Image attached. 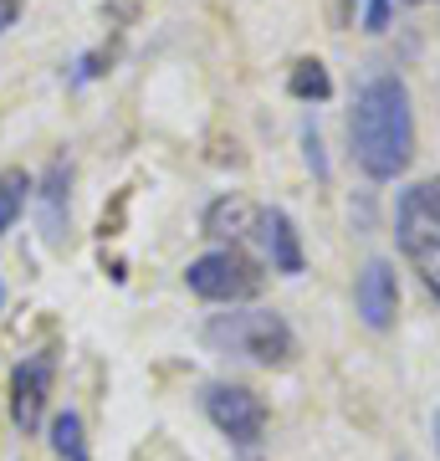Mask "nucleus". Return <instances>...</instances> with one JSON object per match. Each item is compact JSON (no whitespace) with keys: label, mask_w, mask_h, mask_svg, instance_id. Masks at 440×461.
Returning a JSON list of instances; mask_svg holds the SVG:
<instances>
[{"label":"nucleus","mask_w":440,"mask_h":461,"mask_svg":"<svg viewBox=\"0 0 440 461\" xmlns=\"http://www.w3.org/2000/svg\"><path fill=\"white\" fill-rule=\"evenodd\" d=\"M348 149L354 165L374 185L400 180L415 159V108H409V87L394 72H379L359 87L354 113H348Z\"/></svg>","instance_id":"f257e3e1"},{"label":"nucleus","mask_w":440,"mask_h":461,"mask_svg":"<svg viewBox=\"0 0 440 461\" xmlns=\"http://www.w3.org/2000/svg\"><path fill=\"white\" fill-rule=\"evenodd\" d=\"M205 344L220 348V354H236V359L282 369V364H292V354H297V333L287 329L282 313L246 308V313H215L211 323H205Z\"/></svg>","instance_id":"f03ea898"},{"label":"nucleus","mask_w":440,"mask_h":461,"mask_svg":"<svg viewBox=\"0 0 440 461\" xmlns=\"http://www.w3.org/2000/svg\"><path fill=\"white\" fill-rule=\"evenodd\" d=\"M261 282H266V272L241 247L205 251V257H195L184 267V287L195 297H205V303H246V297L261 293Z\"/></svg>","instance_id":"7ed1b4c3"},{"label":"nucleus","mask_w":440,"mask_h":461,"mask_svg":"<svg viewBox=\"0 0 440 461\" xmlns=\"http://www.w3.org/2000/svg\"><path fill=\"white\" fill-rule=\"evenodd\" d=\"M394 241L409 262H436L440 257V175L400 190L394 205Z\"/></svg>","instance_id":"20e7f679"},{"label":"nucleus","mask_w":440,"mask_h":461,"mask_svg":"<svg viewBox=\"0 0 440 461\" xmlns=\"http://www.w3.org/2000/svg\"><path fill=\"white\" fill-rule=\"evenodd\" d=\"M205 415L230 446H256L266 436V400L251 384H211L205 390Z\"/></svg>","instance_id":"39448f33"},{"label":"nucleus","mask_w":440,"mask_h":461,"mask_svg":"<svg viewBox=\"0 0 440 461\" xmlns=\"http://www.w3.org/2000/svg\"><path fill=\"white\" fill-rule=\"evenodd\" d=\"M51 384H57V348H36L16 364V375H11V420H16V430H26V436L41 430Z\"/></svg>","instance_id":"423d86ee"},{"label":"nucleus","mask_w":440,"mask_h":461,"mask_svg":"<svg viewBox=\"0 0 440 461\" xmlns=\"http://www.w3.org/2000/svg\"><path fill=\"white\" fill-rule=\"evenodd\" d=\"M354 303H359V318L369 323L374 333H384L400 313V277H394V262L390 257H374L364 262L359 282H354Z\"/></svg>","instance_id":"0eeeda50"},{"label":"nucleus","mask_w":440,"mask_h":461,"mask_svg":"<svg viewBox=\"0 0 440 461\" xmlns=\"http://www.w3.org/2000/svg\"><path fill=\"white\" fill-rule=\"evenodd\" d=\"M256 236H261V247H266V257H272V272H282V277H302L308 257H302V236H297L292 215L287 211H261L256 215Z\"/></svg>","instance_id":"6e6552de"},{"label":"nucleus","mask_w":440,"mask_h":461,"mask_svg":"<svg viewBox=\"0 0 440 461\" xmlns=\"http://www.w3.org/2000/svg\"><path fill=\"white\" fill-rule=\"evenodd\" d=\"M256 215H261V205H251V200H241V195H220V200H211L205 205V215H200V226H205V236H220V241H241V236H251L256 230Z\"/></svg>","instance_id":"1a4fd4ad"},{"label":"nucleus","mask_w":440,"mask_h":461,"mask_svg":"<svg viewBox=\"0 0 440 461\" xmlns=\"http://www.w3.org/2000/svg\"><path fill=\"white\" fill-rule=\"evenodd\" d=\"M67 190H72V165L57 159L41 180V230H47L51 247H62V230H67Z\"/></svg>","instance_id":"9d476101"},{"label":"nucleus","mask_w":440,"mask_h":461,"mask_svg":"<svg viewBox=\"0 0 440 461\" xmlns=\"http://www.w3.org/2000/svg\"><path fill=\"white\" fill-rule=\"evenodd\" d=\"M51 451H57L62 461H93V451H87V430H82L77 411H62L57 420H51Z\"/></svg>","instance_id":"9b49d317"},{"label":"nucleus","mask_w":440,"mask_h":461,"mask_svg":"<svg viewBox=\"0 0 440 461\" xmlns=\"http://www.w3.org/2000/svg\"><path fill=\"white\" fill-rule=\"evenodd\" d=\"M26 195H31V175L26 169H0V236L26 211Z\"/></svg>","instance_id":"f8f14e48"},{"label":"nucleus","mask_w":440,"mask_h":461,"mask_svg":"<svg viewBox=\"0 0 440 461\" xmlns=\"http://www.w3.org/2000/svg\"><path fill=\"white\" fill-rule=\"evenodd\" d=\"M287 87H292V98H302V103L333 98V77H328V67L318 62V57L297 62V67H292V77H287Z\"/></svg>","instance_id":"ddd939ff"},{"label":"nucleus","mask_w":440,"mask_h":461,"mask_svg":"<svg viewBox=\"0 0 440 461\" xmlns=\"http://www.w3.org/2000/svg\"><path fill=\"white\" fill-rule=\"evenodd\" d=\"M390 11H394V0H369L364 5V32H384L390 26Z\"/></svg>","instance_id":"4468645a"},{"label":"nucleus","mask_w":440,"mask_h":461,"mask_svg":"<svg viewBox=\"0 0 440 461\" xmlns=\"http://www.w3.org/2000/svg\"><path fill=\"white\" fill-rule=\"evenodd\" d=\"M302 144H308V165L318 169V175H328V165H323V139H318V129H302Z\"/></svg>","instance_id":"2eb2a0df"},{"label":"nucleus","mask_w":440,"mask_h":461,"mask_svg":"<svg viewBox=\"0 0 440 461\" xmlns=\"http://www.w3.org/2000/svg\"><path fill=\"white\" fill-rule=\"evenodd\" d=\"M16 16H21V0H0V36L16 26Z\"/></svg>","instance_id":"dca6fc26"},{"label":"nucleus","mask_w":440,"mask_h":461,"mask_svg":"<svg viewBox=\"0 0 440 461\" xmlns=\"http://www.w3.org/2000/svg\"><path fill=\"white\" fill-rule=\"evenodd\" d=\"M420 267H425V287L440 297V257H436V262H420Z\"/></svg>","instance_id":"f3484780"},{"label":"nucleus","mask_w":440,"mask_h":461,"mask_svg":"<svg viewBox=\"0 0 440 461\" xmlns=\"http://www.w3.org/2000/svg\"><path fill=\"white\" fill-rule=\"evenodd\" d=\"M354 5H359V0H338V21H343V26L354 21Z\"/></svg>","instance_id":"a211bd4d"},{"label":"nucleus","mask_w":440,"mask_h":461,"mask_svg":"<svg viewBox=\"0 0 440 461\" xmlns=\"http://www.w3.org/2000/svg\"><path fill=\"white\" fill-rule=\"evenodd\" d=\"M0 308H5V282H0Z\"/></svg>","instance_id":"6ab92c4d"},{"label":"nucleus","mask_w":440,"mask_h":461,"mask_svg":"<svg viewBox=\"0 0 440 461\" xmlns=\"http://www.w3.org/2000/svg\"><path fill=\"white\" fill-rule=\"evenodd\" d=\"M436 446H440V415H436Z\"/></svg>","instance_id":"aec40b11"},{"label":"nucleus","mask_w":440,"mask_h":461,"mask_svg":"<svg viewBox=\"0 0 440 461\" xmlns=\"http://www.w3.org/2000/svg\"><path fill=\"white\" fill-rule=\"evenodd\" d=\"M405 5H430V0H405Z\"/></svg>","instance_id":"412c9836"}]
</instances>
